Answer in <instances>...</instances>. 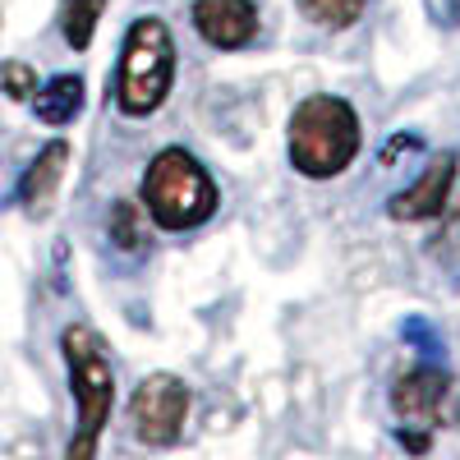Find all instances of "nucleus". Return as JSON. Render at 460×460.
<instances>
[{
	"label": "nucleus",
	"mask_w": 460,
	"mask_h": 460,
	"mask_svg": "<svg viewBox=\"0 0 460 460\" xmlns=\"http://www.w3.org/2000/svg\"><path fill=\"white\" fill-rule=\"evenodd\" d=\"M84 97H88V84L79 74H56V79H47L32 93V115L42 125H69V120H79Z\"/></svg>",
	"instance_id": "9d476101"
},
{
	"label": "nucleus",
	"mask_w": 460,
	"mask_h": 460,
	"mask_svg": "<svg viewBox=\"0 0 460 460\" xmlns=\"http://www.w3.org/2000/svg\"><path fill=\"white\" fill-rule=\"evenodd\" d=\"M102 10H106V0H60V32H65V42L74 51H88L93 47Z\"/></svg>",
	"instance_id": "9b49d317"
},
{
	"label": "nucleus",
	"mask_w": 460,
	"mask_h": 460,
	"mask_svg": "<svg viewBox=\"0 0 460 460\" xmlns=\"http://www.w3.org/2000/svg\"><path fill=\"white\" fill-rule=\"evenodd\" d=\"M0 88H5V97H14V102H32V93H37V74H32V65H23V60H5L0 65Z\"/></svg>",
	"instance_id": "4468645a"
},
{
	"label": "nucleus",
	"mask_w": 460,
	"mask_h": 460,
	"mask_svg": "<svg viewBox=\"0 0 460 460\" xmlns=\"http://www.w3.org/2000/svg\"><path fill=\"white\" fill-rule=\"evenodd\" d=\"M175 37L171 23L157 14H143L125 28L120 42V65H115V106L129 120L157 115L175 88Z\"/></svg>",
	"instance_id": "f03ea898"
},
{
	"label": "nucleus",
	"mask_w": 460,
	"mask_h": 460,
	"mask_svg": "<svg viewBox=\"0 0 460 460\" xmlns=\"http://www.w3.org/2000/svg\"><path fill=\"white\" fill-rule=\"evenodd\" d=\"M60 350L69 364V387H74V405H79V424H74V438L65 447L69 460H88L111 424L115 410V368L106 359V345L93 327L74 323L60 336Z\"/></svg>",
	"instance_id": "20e7f679"
},
{
	"label": "nucleus",
	"mask_w": 460,
	"mask_h": 460,
	"mask_svg": "<svg viewBox=\"0 0 460 460\" xmlns=\"http://www.w3.org/2000/svg\"><path fill=\"white\" fill-rule=\"evenodd\" d=\"M364 147V125L359 111L336 97V93H314L290 111L286 125V157L304 180H336L350 171Z\"/></svg>",
	"instance_id": "f257e3e1"
},
{
	"label": "nucleus",
	"mask_w": 460,
	"mask_h": 460,
	"mask_svg": "<svg viewBox=\"0 0 460 460\" xmlns=\"http://www.w3.org/2000/svg\"><path fill=\"white\" fill-rule=\"evenodd\" d=\"M106 230H111V244L120 249V253H143V249H147V235H143V217H138V203H129V199H115Z\"/></svg>",
	"instance_id": "ddd939ff"
},
{
	"label": "nucleus",
	"mask_w": 460,
	"mask_h": 460,
	"mask_svg": "<svg viewBox=\"0 0 460 460\" xmlns=\"http://www.w3.org/2000/svg\"><path fill=\"white\" fill-rule=\"evenodd\" d=\"M451 392H456V382L447 368L438 364H414L396 377V387H392V410L405 419V424H442L447 419V405H451Z\"/></svg>",
	"instance_id": "0eeeda50"
},
{
	"label": "nucleus",
	"mask_w": 460,
	"mask_h": 460,
	"mask_svg": "<svg viewBox=\"0 0 460 460\" xmlns=\"http://www.w3.org/2000/svg\"><path fill=\"white\" fill-rule=\"evenodd\" d=\"M138 203L162 230H199L203 221L217 217L221 189L189 147H162L143 171Z\"/></svg>",
	"instance_id": "7ed1b4c3"
},
{
	"label": "nucleus",
	"mask_w": 460,
	"mask_h": 460,
	"mask_svg": "<svg viewBox=\"0 0 460 460\" xmlns=\"http://www.w3.org/2000/svg\"><path fill=\"white\" fill-rule=\"evenodd\" d=\"M295 5H299V14L309 19V23L341 32V28H355V23L364 19L368 0H295Z\"/></svg>",
	"instance_id": "f8f14e48"
},
{
	"label": "nucleus",
	"mask_w": 460,
	"mask_h": 460,
	"mask_svg": "<svg viewBox=\"0 0 460 460\" xmlns=\"http://www.w3.org/2000/svg\"><path fill=\"white\" fill-rule=\"evenodd\" d=\"M189 19H194V32L217 51H240L258 37V5L253 0H194Z\"/></svg>",
	"instance_id": "6e6552de"
},
{
	"label": "nucleus",
	"mask_w": 460,
	"mask_h": 460,
	"mask_svg": "<svg viewBox=\"0 0 460 460\" xmlns=\"http://www.w3.org/2000/svg\"><path fill=\"white\" fill-rule=\"evenodd\" d=\"M401 332H405V341L419 345V355H433V359L442 355V336H438V327H429L424 318H405Z\"/></svg>",
	"instance_id": "2eb2a0df"
},
{
	"label": "nucleus",
	"mask_w": 460,
	"mask_h": 460,
	"mask_svg": "<svg viewBox=\"0 0 460 460\" xmlns=\"http://www.w3.org/2000/svg\"><path fill=\"white\" fill-rule=\"evenodd\" d=\"M410 147H419V138H414V134H401V138H387V143H382V152H377V162H382V166H396V162L405 157V152H410Z\"/></svg>",
	"instance_id": "dca6fc26"
},
{
	"label": "nucleus",
	"mask_w": 460,
	"mask_h": 460,
	"mask_svg": "<svg viewBox=\"0 0 460 460\" xmlns=\"http://www.w3.org/2000/svg\"><path fill=\"white\" fill-rule=\"evenodd\" d=\"M396 442H401L405 451H414V456H424V451L433 447V433H429V429H396Z\"/></svg>",
	"instance_id": "f3484780"
},
{
	"label": "nucleus",
	"mask_w": 460,
	"mask_h": 460,
	"mask_svg": "<svg viewBox=\"0 0 460 460\" xmlns=\"http://www.w3.org/2000/svg\"><path fill=\"white\" fill-rule=\"evenodd\" d=\"M456 166L460 157L447 147L438 152V157L424 162V171H419L401 194L387 199V217L392 221H429V217H442L447 203H451V189H456Z\"/></svg>",
	"instance_id": "423d86ee"
},
{
	"label": "nucleus",
	"mask_w": 460,
	"mask_h": 460,
	"mask_svg": "<svg viewBox=\"0 0 460 460\" xmlns=\"http://www.w3.org/2000/svg\"><path fill=\"white\" fill-rule=\"evenodd\" d=\"M129 419L143 447H175L189 419V387L175 373H147L129 401Z\"/></svg>",
	"instance_id": "39448f33"
},
{
	"label": "nucleus",
	"mask_w": 460,
	"mask_h": 460,
	"mask_svg": "<svg viewBox=\"0 0 460 460\" xmlns=\"http://www.w3.org/2000/svg\"><path fill=\"white\" fill-rule=\"evenodd\" d=\"M65 162H69V143L65 138H51L42 152L32 157V166L23 171L19 180V203L28 217H42L56 199V189H60V175H65Z\"/></svg>",
	"instance_id": "1a4fd4ad"
}]
</instances>
